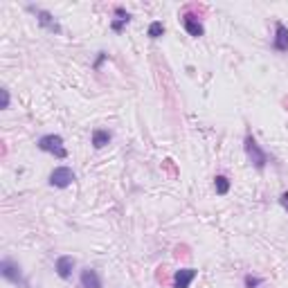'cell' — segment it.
Returning a JSON list of instances; mask_svg holds the SVG:
<instances>
[{"instance_id": "4", "label": "cell", "mask_w": 288, "mask_h": 288, "mask_svg": "<svg viewBox=\"0 0 288 288\" xmlns=\"http://www.w3.org/2000/svg\"><path fill=\"white\" fill-rule=\"evenodd\" d=\"M27 12H32L36 16V22H38L40 30L50 32V34H54V36L63 34L61 22L56 20V16H54L52 12H48V9H43V7H34V4H27Z\"/></svg>"}, {"instance_id": "16", "label": "cell", "mask_w": 288, "mask_h": 288, "mask_svg": "<svg viewBox=\"0 0 288 288\" xmlns=\"http://www.w3.org/2000/svg\"><path fill=\"white\" fill-rule=\"evenodd\" d=\"M108 61V52H104V50H99L97 52V56H94V61H92V70L94 72H99L104 68V63Z\"/></svg>"}, {"instance_id": "13", "label": "cell", "mask_w": 288, "mask_h": 288, "mask_svg": "<svg viewBox=\"0 0 288 288\" xmlns=\"http://www.w3.org/2000/svg\"><path fill=\"white\" fill-rule=\"evenodd\" d=\"M230 189H232V180H230L228 176H223V174L214 176V192L218 194V196H228Z\"/></svg>"}, {"instance_id": "15", "label": "cell", "mask_w": 288, "mask_h": 288, "mask_svg": "<svg viewBox=\"0 0 288 288\" xmlns=\"http://www.w3.org/2000/svg\"><path fill=\"white\" fill-rule=\"evenodd\" d=\"M243 286L246 288H261L264 286V277H256V274L248 272V274H243Z\"/></svg>"}, {"instance_id": "1", "label": "cell", "mask_w": 288, "mask_h": 288, "mask_svg": "<svg viewBox=\"0 0 288 288\" xmlns=\"http://www.w3.org/2000/svg\"><path fill=\"white\" fill-rule=\"evenodd\" d=\"M243 151H246V158L256 171H264L270 162V156L266 153V148L256 142V138L252 133H246L243 138Z\"/></svg>"}, {"instance_id": "3", "label": "cell", "mask_w": 288, "mask_h": 288, "mask_svg": "<svg viewBox=\"0 0 288 288\" xmlns=\"http://www.w3.org/2000/svg\"><path fill=\"white\" fill-rule=\"evenodd\" d=\"M0 274H2V279H7L9 284H14V286H18V288H32V284L27 282L25 272H22L20 264L14 261L12 256H4V259L0 261Z\"/></svg>"}, {"instance_id": "17", "label": "cell", "mask_w": 288, "mask_h": 288, "mask_svg": "<svg viewBox=\"0 0 288 288\" xmlns=\"http://www.w3.org/2000/svg\"><path fill=\"white\" fill-rule=\"evenodd\" d=\"M0 94H2V104H0V108L7 110V108L12 106V92H9V88H0Z\"/></svg>"}, {"instance_id": "8", "label": "cell", "mask_w": 288, "mask_h": 288, "mask_svg": "<svg viewBox=\"0 0 288 288\" xmlns=\"http://www.w3.org/2000/svg\"><path fill=\"white\" fill-rule=\"evenodd\" d=\"M272 50L279 54H288V27L282 20L274 22V36H272Z\"/></svg>"}, {"instance_id": "5", "label": "cell", "mask_w": 288, "mask_h": 288, "mask_svg": "<svg viewBox=\"0 0 288 288\" xmlns=\"http://www.w3.org/2000/svg\"><path fill=\"white\" fill-rule=\"evenodd\" d=\"M76 180V174L70 169V166H66V164H61V166H54L52 171H50V178H48V182H50V187H56V189H66V187H70L72 182Z\"/></svg>"}, {"instance_id": "11", "label": "cell", "mask_w": 288, "mask_h": 288, "mask_svg": "<svg viewBox=\"0 0 288 288\" xmlns=\"http://www.w3.org/2000/svg\"><path fill=\"white\" fill-rule=\"evenodd\" d=\"M79 284H81V288H104V282H102V277H99V272L94 268H84L79 272Z\"/></svg>"}, {"instance_id": "18", "label": "cell", "mask_w": 288, "mask_h": 288, "mask_svg": "<svg viewBox=\"0 0 288 288\" xmlns=\"http://www.w3.org/2000/svg\"><path fill=\"white\" fill-rule=\"evenodd\" d=\"M279 205H282L284 210L288 212V192H282V194H279Z\"/></svg>"}, {"instance_id": "7", "label": "cell", "mask_w": 288, "mask_h": 288, "mask_svg": "<svg viewBox=\"0 0 288 288\" xmlns=\"http://www.w3.org/2000/svg\"><path fill=\"white\" fill-rule=\"evenodd\" d=\"M112 14H115V18L110 20V32H115V34H122V32H124L126 27L130 25V20H133V14L126 12L122 4H117V7L112 9Z\"/></svg>"}, {"instance_id": "10", "label": "cell", "mask_w": 288, "mask_h": 288, "mask_svg": "<svg viewBox=\"0 0 288 288\" xmlns=\"http://www.w3.org/2000/svg\"><path fill=\"white\" fill-rule=\"evenodd\" d=\"M182 27L192 38H200V36L205 34V25L198 20V16H194V14H189V12L182 14Z\"/></svg>"}, {"instance_id": "9", "label": "cell", "mask_w": 288, "mask_h": 288, "mask_svg": "<svg viewBox=\"0 0 288 288\" xmlns=\"http://www.w3.org/2000/svg\"><path fill=\"white\" fill-rule=\"evenodd\" d=\"M196 277H198L196 268H180V270H176V272H174L171 286H174V288H189Z\"/></svg>"}, {"instance_id": "2", "label": "cell", "mask_w": 288, "mask_h": 288, "mask_svg": "<svg viewBox=\"0 0 288 288\" xmlns=\"http://www.w3.org/2000/svg\"><path fill=\"white\" fill-rule=\"evenodd\" d=\"M36 146H38L43 153L54 156L56 160H66V158L70 156V153H68V148H66V140H63L58 133H45V135H40V138L36 140Z\"/></svg>"}, {"instance_id": "14", "label": "cell", "mask_w": 288, "mask_h": 288, "mask_svg": "<svg viewBox=\"0 0 288 288\" xmlns=\"http://www.w3.org/2000/svg\"><path fill=\"white\" fill-rule=\"evenodd\" d=\"M164 22L162 20H153V22H148V27H146V36L151 40H158V38H162L164 36Z\"/></svg>"}, {"instance_id": "6", "label": "cell", "mask_w": 288, "mask_h": 288, "mask_svg": "<svg viewBox=\"0 0 288 288\" xmlns=\"http://www.w3.org/2000/svg\"><path fill=\"white\" fill-rule=\"evenodd\" d=\"M74 268H76V259L72 254H58L56 259H54V272H56L58 279H63V282H68V279L72 277Z\"/></svg>"}, {"instance_id": "12", "label": "cell", "mask_w": 288, "mask_h": 288, "mask_svg": "<svg viewBox=\"0 0 288 288\" xmlns=\"http://www.w3.org/2000/svg\"><path fill=\"white\" fill-rule=\"evenodd\" d=\"M112 142V133L108 128H94L92 135H90V144H92V148H104L108 146V144Z\"/></svg>"}]
</instances>
